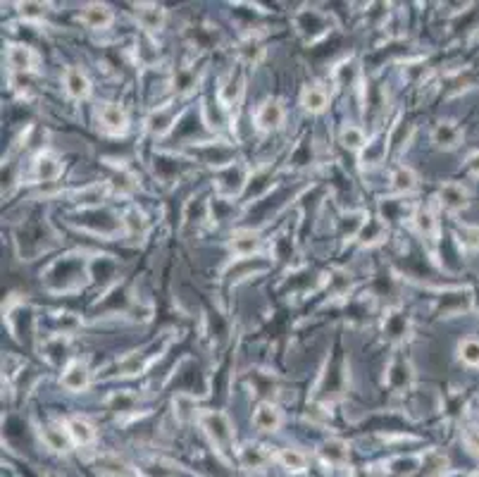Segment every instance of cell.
Here are the masks:
<instances>
[{
	"label": "cell",
	"mask_w": 479,
	"mask_h": 477,
	"mask_svg": "<svg viewBox=\"0 0 479 477\" xmlns=\"http://www.w3.org/2000/svg\"><path fill=\"white\" fill-rule=\"evenodd\" d=\"M45 277H48V284L52 289H72L79 284V279L74 277H86V267L77 258H62L50 267Z\"/></svg>",
	"instance_id": "1"
},
{
	"label": "cell",
	"mask_w": 479,
	"mask_h": 477,
	"mask_svg": "<svg viewBox=\"0 0 479 477\" xmlns=\"http://www.w3.org/2000/svg\"><path fill=\"white\" fill-rule=\"evenodd\" d=\"M201 425L208 432L210 439H213V444H218V447H229V444H232L234 430L225 413H220V410H208V413L201 415Z\"/></svg>",
	"instance_id": "2"
},
{
	"label": "cell",
	"mask_w": 479,
	"mask_h": 477,
	"mask_svg": "<svg viewBox=\"0 0 479 477\" xmlns=\"http://www.w3.org/2000/svg\"><path fill=\"white\" fill-rule=\"evenodd\" d=\"M293 24H296V31L305 41H317V38L325 36L327 29H329V19L317 10L298 12V15L293 17Z\"/></svg>",
	"instance_id": "3"
},
{
	"label": "cell",
	"mask_w": 479,
	"mask_h": 477,
	"mask_svg": "<svg viewBox=\"0 0 479 477\" xmlns=\"http://www.w3.org/2000/svg\"><path fill=\"white\" fill-rule=\"evenodd\" d=\"M74 222H77L79 227H84V230H91V232H96V234H113L115 230H120V225H122V222L115 220L108 211H89V213H81Z\"/></svg>",
	"instance_id": "4"
},
{
	"label": "cell",
	"mask_w": 479,
	"mask_h": 477,
	"mask_svg": "<svg viewBox=\"0 0 479 477\" xmlns=\"http://www.w3.org/2000/svg\"><path fill=\"white\" fill-rule=\"evenodd\" d=\"M248 181H251V179H248V174H246V167H241L239 162H234V165L220 169V174H218V189L225 196L241 193Z\"/></svg>",
	"instance_id": "5"
},
{
	"label": "cell",
	"mask_w": 479,
	"mask_h": 477,
	"mask_svg": "<svg viewBox=\"0 0 479 477\" xmlns=\"http://www.w3.org/2000/svg\"><path fill=\"white\" fill-rule=\"evenodd\" d=\"M98 120H101L103 129L108 134H124L129 127V117L124 113V108L117 106V103H103L98 108Z\"/></svg>",
	"instance_id": "6"
},
{
	"label": "cell",
	"mask_w": 479,
	"mask_h": 477,
	"mask_svg": "<svg viewBox=\"0 0 479 477\" xmlns=\"http://www.w3.org/2000/svg\"><path fill=\"white\" fill-rule=\"evenodd\" d=\"M284 117H286L284 106L279 101H265L258 108V113H255V127L260 132H274V129H279L284 124Z\"/></svg>",
	"instance_id": "7"
},
{
	"label": "cell",
	"mask_w": 479,
	"mask_h": 477,
	"mask_svg": "<svg viewBox=\"0 0 479 477\" xmlns=\"http://www.w3.org/2000/svg\"><path fill=\"white\" fill-rule=\"evenodd\" d=\"M193 153L198 155L205 165H213V167H220V169L234 165V148L225 146V143H205V146L196 148Z\"/></svg>",
	"instance_id": "8"
},
{
	"label": "cell",
	"mask_w": 479,
	"mask_h": 477,
	"mask_svg": "<svg viewBox=\"0 0 479 477\" xmlns=\"http://www.w3.org/2000/svg\"><path fill=\"white\" fill-rule=\"evenodd\" d=\"M253 425L260 432H277L281 427V410L277 403L272 401H262L253 410Z\"/></svg>",
	"instance_id": "9"
},
{
	"label": "cell",
	"mask_w": 479,
	"mask_h": 477,
	"mask_svg": "<svg viewBox=\"0 0 479 477\" xmlns=\"http://www.w3.org/2000/svg\"><path fill=\"white\" fill-rule=\"evenodd\" d=\"M38 57L29 45L24 43H12L8 45V67L15 72V74H26L36 67Z\"/></svg>",
	"instance_id": "10"
},
{
	"label": "cell",
	"mask_w": 479,
	"mask_h": 477,
	"mask_svg": "<svg viewBox=\"0 0 479 477\" xmlns=\"http://www.w3.org/2000/svg\"><path fill=\"white\" fill-rule=\"evenodd\" d=\"M113 19H115L113 10H110L105 3H89V5H84V10H81L84 27L96 29V31L108 29L110 24H113Z\"/></svg>",
	"instance_id": "11"
},
{
	"label": "cell",
	"mask_w": 479,
	"mask_h": 477,
	"mask_svg": "<svg viewBox=\"0 0 479 477\" xmlns=\"http://www.w3.org/2000/svg\"><path fill=\"white\" fill-rule=\"evenodd\" d=\"M432 143L436 148L444 150H453L463 143V129L458 127L456 122H439L434 129H432Z\"/></svg>",
	"instance_id": "12"
},
{
	"label": "cell",
	"mask_w": 479,
	"mask_h": 477,
	"mask_svg": "<svg viewBox=\"0 0 479 477\" xmlns=\"http://www.w3.org/2000/svg\"><path fill=\"white\" fill-rule=\"evenodd\" d=\"M439 203H441L446 211L458 213L470 203V193H468V189L463 184H458V181H449V184H444L439 189Z\"/></svg>",
	"instance_id": "13"
},
{
	"label": "cell",
	"mask_w": 479,
	"mask_h": 477,
	"mask_svg": "<svg viewBox=\"0 0 479 477\" xmlns=\"http://www.w3.org/2000/svg\"><path fill=\"white\" fill-rule=\"evenodd\" d=\"M60 384L67 391H84L91 384V372L81 361H72L67 363V368L62 370Z\"/></svg>",
	"instance_id": "14"
},
{
	"label": "cell",
	"mask_w": 479,
	"mask_h": 477,
	"mask_svg": "<svg viewBox=\"0 0 479 477\" xmlns=\"http://www.w3.org/2000/svg\"><path fill=\"white\" fill-rule=\"evenodd\" d=\"M439 313H444V315H461V313L470 310L472 308V296L470 291H446L439 296V303H436Z\"/></svg>",
	"instance_id": "15"
},
{
	"label": "cell",
	"mask_w": 479,
	"mask_h": 477,
	"mask_svg": "<svg viewBox=\"0 0 479 477\" xmlns=\"http://www.w3.org/2000/svg\"><path fill=\"white\" fill-rule=\"evenodd\" d=\"M62 82H64V91H67V96L74 98V101H84V98L91 94V82H89L86 72L79 69V67L64 69Z\"/></svg>",
	"instance_id": "16"
},
{
	"label": "cell",
	"mask_w": 479,
	"mask_h": 477,
	"mask_svg": "<svg viewBox=\"0 0 479 477\" xmlns=\"http://www.w3.org/2000/svg\"><path fill=\"white\" fill-rule=\"evenodd\" d=\"M412 382V368L405 358H393L389 370H386V384L393 391H405Z\"/></svg>",
	"instance_id": "17"
},
{
	"label": "cell",
	"mask_w": 479,
	"mask_h": 477,
	"mask_svg": "<svg viewBox=\"0 0 479 477\" xmlns=\"http://www.w3.org/2000/svg\"><path fill=\"white\" fill-rule=\"evenodd\" d=\"M34 174H36V179H41V181H55L62 174L60 158H57L55 153H50V150L38 153L34 160Z\"/></svg>",
	"instance_id": "18"
},
{
	"label": "cell",
	"mask_w": 479,
	"mask_h": 477,
	"mask_svg": "<svg viewBox=\"0 0 479 477\" xmlns=\"http://www.w3.org/2000/svg\"><path fill=\"white\" fill-rule=\"evenodd\" d=\"M136 19H139L141 29L153 34V31H160L162 24H165V10L155 3H141L136 5Z\"/></svg>",
	"instance_id": "19"
},
{
	"label": "cell",
	"mask_w": 479,
	"mask_h": 477,
	"mask_svg": "<svg viewBox=\"0 0 479 477\" xmlns=\"http://www.w3.org/2000/svg\"><path fill=\"white\" fill-rule=\"evenodd\" d=\"M244 89H246L244 72H232V74L227 77L225 86L220 89V103L225 108H234L236 103L241 101V96H244Z\"/></svg>",
	"instance_id": "20"
},
{
	"label": "cell",
	"mask_w": 479,
	"mask_h": 477,
	"mask_svg": "<svg viewBox=\"0 0 479 477\" xmlns=\"http://www.w3.org/2000/svg\"><path fill=\"white\" fill-rule=\"evenodd\" d=\"M176 120V110L172 106H162V108H155L153 113L148 115L146 120V127L150 134H167L169 129H172V124Z\"/></svg>",
	"instance_id": "21"
},
{
	"label": "cell",
	"mask_w": 479,
	"mask_h": 477,
	"mask_svg": "<svg viewBox=\"0 0 479 477\" xmlns=\"http://www.w3.org/2000/svg\"><path fill=\"white\" fill-rule=\"evenodd\" d=\"M232 248L236 256H253L260 248V234L253 230H236L232 234Z\"/></svg>",
	"instance_id": "22"
},
{
	"label": "cell",
	"mask_w": 479,
	"mask_h": 477,
	"mask_svg": "<svg viewBox=\"0 0 479 477\" xmlns=\"http://www.w3.org/2000/svg\"><path fill=\"white\" fill-rule=\"evenodd\" d=\"M64 427H67L72 442L79 444V447H89V444L96 442V427L89 420H84V417H72Z\"/></svg>",
	"instance_id": "23"
},
{
	"label": "cell",
	"mask_w": 479,
	"mask_h": 477,
	"mask_svg": "<svg viewBox=\"0 0 479 477\" xmlns=\"http://www.w3.org/2000/svg\"><path fill=\"white\" fill-rule=\"evenodd\" d=\"M300 106H303L308 113L317 115L329 106V94H327L322 86H305L303 94H300Z\"/></svg>",
	"instance_id": "24"
},
{
	"label": "cell",
	"mask_w": 479,
	"mask_h": 477,
	"mask_svg": "<svg viewBox=\"0 0 479 477\" xmlns=\"http://www.w3.org/2000/svg\"><path fill=\"white\" fill-rule=\"evenodd\" d=\"M391 189L396 193H410L417 189V174L408 165H398L391 172Z\"/></svg>",
	"instance_id": "25"
},
{
	"label": "cell",
	"mask_w": 479,
	"mask_h": 477,
	"mask_svg": "<svg viewBox=\"0 0 479 477\" xmlns=\"http://www.w3.org/2000/svg\"><path fill=\"white\" fill-rule=\"evenodd\" d=\"M43 442L48 444V449H52V451H67L69 444H74L67 432V427H57V425L43 427Z\"/></svg>",
	"instance_id": "26"
},
{
	"label": "cell",
	"mask_w": 479,
	"mask_h": 477,
	"mask_svg": "<svg viewBox=\"0 0 479 477\" xmlns=\"http://www.w3.org/2000/svg\"><path fill=\"white\" fill-rule=\"evenodd\" d=\"M341 143H344V148L349 150H365L367 148V136L360 127H356V124H346L344 129H341Z\"/></svg>",
	"instance_id": "27"
},
{
	"label": "cell",
	"mask_w": 479,
	"mask_h": 477,
	"mask_svg": "<svg viewBox=\"0 0 479 477\" xmlns=\"http://www.w3.org/2000/svg\"><path fill=\"white\" fill-rule=\"evenodd\" d=\"M384 234H386V225L382 220L367 218L365 225H363V230H360V234H358V239H360V244L372 246V244H377V241H382Z\"/></svg>",
	"instance_id": "28"
},
{
	"label": "cell",
	"mask_w": 479,
	"mask_h": 477,
	"mask_svg": "<svg viewBox=\"0 0 479 477\" xmlns=\"http://www.w3.org/2000/svg\"><path fill=\"white\" fill-rule=\"evenodd\" d=\"M279 463L291 473H300L308 468V456L298 449H281L279 451Z\"/></svg>",
	"instance_id": "29"
},
{
	"label": "cell",
	"mask_w": 479,
	"mask_h": 477,
	"mask_svg": "<svg viewBox=\"0 0 479 477\" xmlns=\"http://www.w3.org/2000/svg\"><path fill=\"white\" fill-rule=\"evenodd\" d=\"M384 332L391 339H403L405 335H408V318H405L403 313H398V310L389 313L386 320H384Z\"/></svg>",
	"instance_id": "30"
},
{
	"label": "cell",
	"mask_w": 479,
	"mask_h": 477,
	"mask_svg": "<svg viewBox=\"0 0 479 477\" xmlns=\"http://www.w3.org/2000/svg\"><path fill=\"white\" fill-rule=\"evenodd\" d=\"M456 239L463 251H479V227L463 225L456 230Z\"/></svg>",
	"instance_id": "31"
},
{
	"label": "cell",
	"mask_w": 479,
	"mask_h": 477,
	"mask_svg": "<svg viewBox=\"0 0 479 477\" xmlns=\"http://www.w3.org/2000/svg\"><path fill=\"white\" fill-rule=\"evenodd\" d=\"M458 356L468 368H479V339H463L458 346Z\"/></svg>",
	"instance_id": "32"
},
{
	"label": "cell",
	"mask_w": 479,
	"mask_h": 477,
	"mask_svg": "<svg viewBox=\"0 0 479 477\" xmlns=\"http://www.w3.org/2000/svg\"><path fill=\"white\" fill-rule=\"evenodd\" d=\"M415 227H417V232L422 234L424 239H434L436 237V218H434V213H432L429 208L419 211L415 215Z\"/></svg>",
	"instance_id": "33"
},
{
	"label": "cell",
	"mask_w": 479,
	"mask_h": 477,
	"mask_svg": "<svg viewBox=\"0 0 479 477\" xmlns=\"http://www.w3.org/2000/svg\"><path fill=\"white\" fill-rule=\"evenodd\" d=\"M322 456H325L327 463H334V466H337V463L346 461V456H349V447L339 439H332L322 447Z\"/></svg>",
	"instance_id": "34"
},
{
	"label": "cell",
	"mask_w": 479,
	"mask_h": 477,
	"mask_svg": "<svg viewBox=\"0 0 479 477\" xmlns=\"http://www.w3.org/2000/svg\"><path fill=\"white\" fill-rule=\"evenodd\" d=\"M241 461H244L246 468H260V466H265V461H267V451H265V447H255V444H251V447H246L241 451Z\"/></svg>",
	"instance_id": "35"
},
{
	"label": "cell",
	"mask_w": 479,
	"mask_h": 477,
	"mask_svg": "<svg viewBox=\"0 0 479 477\" xmlns=\"http://www.w3.org/2000/svg\"><path fill=\"white\" fill-rule=\"evenodd\" d=\"M334 79H337L341 86H351V84L358 79V64H356V60L341 62L339 67L334 69Z\"/></svg>",
	"instance_id": "36"
},
{
	"label": "cell",
	"mask_w": 479,
	"mask_h": 477,
	"mask_svg": "<svg viewBox=\"0 0 479 477\" xmlns=\"http://www.w3.org/2000/svg\"><path fill=\"white\" fill-rule=\"evenodd\" d=\"M136 406V396L134 394H127V391H117L108 398V408L115 410V413H127Z\"/></svg>",
	"instance_id": "37"
},
{
	"label": "cell",
	"mask_w": 479,
	"mask_h": 477,
	"mask_svg": "<svg viewBox=\"0 0 479 477\" xmlns=\"http://www.w3.org/2000/svg\"><path fill=\"white\" fill-rule=\"evenodd\" d=\"M45 12H48V5H43V3H22L19 5V15H22L24 19H29V22H38V19H43Z\"/></svg>",
	"instance_id": "38"
},
{
	"label": "cell",
	"mask_w": 479,
	"mask_h": 477,
	"mask_svg": "<svg viewBox=\"0 0 479 477\" xmlns=\"http://www.w3.org/2000/svg\"><path fill=\"white\" fill-rule=\"evenodd\" d=\"M196 86V74L191 69H179L174 77V89L179 91V94H188Z\"/></svg>",
	"instance_id": "39"
},
{
	"label": "cell",
	"mask_w": 479,
	"mask_h": 477,
	"mask_svg": "<svg viewBox=\"0 0 479 477\" xmlns=\"http://www.w3.org/2000/svg\"><path fill=\"white\" fill-rule=\"evenodd\" d=\"M241 55H244L246 62H258L262 57V45L255 38H248V41L241 43Z\"/></svg>",
	"instance_id": "40"
},
{
	"label": "cell",
	"mask_w": 479,
	"mask_h": 477,
	"mask_svg": "<svg viewBox=\"0 0 479 477\" xmlns=\"http://www.w3.org/2000/svg\"><path fill=\"white\" fill-rule=\"evenodd\" d=\"M122 227H127V232H131V234H139V232H143L146 222H143V215L139 211H129L127 215H124Z\"/></svg>",
	"instance_id": "41"
},
{
	"label": "cell",
	"mask_w": 479,
	"mask_h": 477,
	"mask_svg": "<svg viewBox=\"0 0 479 477\" xmlns=\"http://www.w3.org/2000/svg\"><path fill=\"white\" fill-rule=\"evenodd\" d=\"M463 439H465V447H468L475 456H479V427H477V425H470V427H465Z\"/></svg>",
	"instance_id": "42"
},
{
	"label": "cell",
	"mask_w": 479,
	"mask_h": 477,
	"mask_svg": "<svg viewBox=\"0 0 479 477\" xmlns=\"http://www.w3.org/2000/svg\"><path fill=\"white\" fill-rule=\"evenodd\" d=\"M468 165H470V172L475 174V177H479V150H475V153L468 158Z\"/></svg>",
	"instance_id": "43"
},
{
	"label": "cell",
	"mask_w": 479,
	"mask_h": 477,
	"mask_svg": "<svg viewBox=\"0 0 479 477\" xmlns=\"http://www.w3.org/2000/svg\"><path fill=\"white\" fill-rule=\"evenodd\" d=\"M475 477H479V473H477V475H475Z\"/></svg>",
	"instance_id": "44"
}]
</instances>
